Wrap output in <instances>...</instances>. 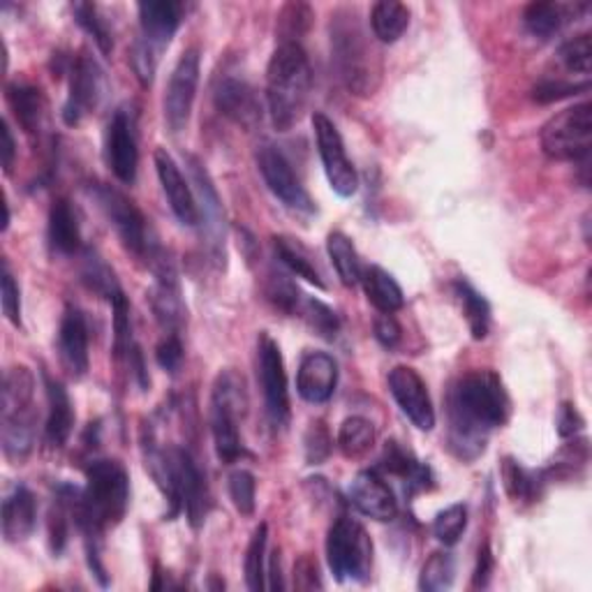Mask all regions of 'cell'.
Listing matches in <instances>:
<instances>
[{
	"instance_id": "cell-1",
	"label": "cell",
	"mask_w": 592,
	"mask_h": 592,
	"mask_svg": "<svg viewBox=\"0 0 592 592\" xmlns=\"http://www.w3.org/2000/svg\"><path fill=\"white\" fill-rule=\"evenodd\" d=\"M449 449L460 460H474L489 435L509 417V396L493 370H472L449 388Z\"/></svg>"
},
{
	"instance_id": "cell-2",
	"label": "cell",
	"mask_w": 592,
	"mask_h": 592,
	"mask_svg": "<svg viewBox=\"0 0 592 592\" xmlns=\"http://www.w3.org/2000/svg\"><path fill=\"white\" fill-rule=\"evenodd\" d=\"M59 489L67 497L74 523L86 536V546H98L104 530L121 523L130 505V477L121 462L111 458L88 462L84 491Z\"/></svg>"
},
{
	"instance_id": "cell-3",
	"label": "cell",
	"mask_w": 592,
	"mask_h": 592,
	"mask_svg": "<svg viewBox=\"0 0 592 592\" xmlns=\"http://www.w3.org/2000/svg\"><path fill=\"white\" fill-rule=\"evenodd\" d=\"M331 59L351 96H375L382 79V63L378 49L359 22L357 10L341 8L331 16Z\"/></svg>"
},
{
	"instance_id": "cell-4",
	"label": "cell",
	"mask_w": 592,
	"mask_h": 592,
	"mask_svg": "<svg viewBox=\"0 0 592 592\" xmlns=\"http://www.w3.org/2000/svg\"><path fill=\"white\" fill-rule=\"evenodd\" d=\"M312 90V70L301 42H281L267 67V104L278 133L301 121Z\"/></svg>"
},
{
	"instance_id": "cell-5",
	"label": "cell",
	"mask_w": 592,
	"mask_h": 592,
	"mask_svg": "<svg viewBox=\"0 0 592 592\" xmlns=\"http://www.w3.org/2000/svg\"><path fill=\"white\" fill-rule=\"evenodd\" d=\"M246 405L248 396L244 378H238L234 370H222L211 394V433L222 462H236L246 456V447L238 433V419L244 417Z\"/></svg>"
},
{
	"instance_id": "cell-6",
	"label": "cell",
	"mask_w": 592,
	"mask_h": 592,
	"mask_svg": "<svg viewBox=\"0 0 592 592\" xmlns=\"http://www.w3.org/2000/svg\"><path fill=\"white\" fill-rule=\"evenodd\" d=\"M326 560L336 581L363 583L373 565V542L357 518L341 516L326 534Z\"/></svg>"
},
{
	"instance_id": "cell-7",
	"label": "cell",
	"mask_w": 592,
	"mask_h": 592,
	"mask_svg": "<svg viewBox=\"0 0 592 592\" xmlns=\"http://www.w3.org/2000/svg\"><path fill=\"white\" fill-rule=\"evenodd\" d=\"M542 148L551 160L585 162L592 148V107L574 104L542 127Z\"/></svg>"
},
{
	"instance_id": "cell-8",
	"label": "cell",
	"mask_w": 592,
	"mask_h": 592,
	"mask_svg": "<svg viewBox=\"0 0 592 592\" xmlns=\"http://www.w3.org/2000/svg\"><path fill=\"white\" fill-rule=\"evenodd\" d=\"M90 193L96 197L102 213L107 215L109 225L116 230L125 250L137 257H151V252L158 246L153 244L151 236H148V220L139 211L137 203L121 190L111 188V185L104 183L92 185Z\"/></svg>"
},
{
	"instance_id": "cell-9",
	"label": "cell",
	"mask_w": 592,
	"mask_h": 592,
	"mask_svg": "<svg viewBox=\"0 0 592 592\" xmlns=\"http://www.w3.org/2000/svg\"><path fill=\"white\" fill-rule=\"evenodd\" d=\"M257 380L262 386L267 417L273 429H285L289 421V388L285 361L281 347L269 336L267 331L259 333L257 338Z\"/></svg>"
},
{
	"instance_id": "cell-10",
	"label": "cell",
	"mask_w": 592,
	"mask_h": 592,
	"mask_svg": "<svg viewBox=\"0 0 592 592\" xmlns=\"http://www.w3.org/2000/svg\"><path fill=\"white\" fill-rule=\"evenodd\" d=\"M312 130L331 190L345 199L351 197L359 190V174L355 170V164L347 158L338 127L333 125V121L326 114H322V111H314Z\"/></svg>"
},
{
	"instance_id": "cell-11",
	"label": "cell",
	"mask_w": 592,
	"mask_h": 592,
	"mask_svg": "<svg viewBox=\"0 0 592 592\" xmlns=\"http://www.w3.org/2000/svg\"><path fill=\"white\" fill-rule=\"evenodd\" d=\"M199 72H201V55L199 47H190L181 53V59L172 72L170 84H166L164 92V121L170 125L174 135L185 130L193 114V104L197 98L199 86Z\"/></svg>"
},
{
	"instance_id": "cell-12",
	"label": "cell",
	"mask_w": 592,
	"mask_h": 592,
	"mask_svg": "<svg viewBox=\"0 0 592 592\" xmlns=\"http://www.w3.org/2000/svg\"><path fill=\"white\" fill-rule=\"evenodd\" d=\"M148 262H151V271L156 275L151 294H148V299H151V308L166 333H178L181 326L185 324V304H183V296H181L178 273L172 264V259L166 257L160 248H156L151 252Z\"/></svg>"
},
{
	"instance_id": "cell-13",
	"label": "cell",
	"mask_w": 592,
	"mask_h": 592,
	"mask_svg": "<svg viewBox=\"0 0 592 592\" xmlns=\"http://www.w3.org/2000/svg\"><path fill=\"white\" fill-rule=\"evenodd\" d=\"M102 96V70L88 53L70 61V88L63 104L65 125H79L88 114L98 109Z\"/></svg>"
},
{
	"instance_id": "cell-14",
	"label": "cell",
	"mask_w": 592,
	"mask_h": 592,
	"mask_svg": "<svg viewBox=\"0 0 592 592\" xmlns=\"http://www.w3.org/2000/svg\"><path fill=\"white\" fill-rule=\"evenodd\" d=\"M257 166L262 172L264 183L269 185V190L281 199L287 209L296 213H312L314 203L308 195V190L301 185L299 176L294 174L289 160L278 151L275 146H262L257 151Z\"/></svg>"
},
{
	"instance_id": "cell-15",
	"label": "cell",
	"mask_w": 592,
	"mask_h": 592,
	"mask_svg": "<svg viewBox=\"0 0 592 592\" xmlns=\"http://www.w3.org/2000/svg\"><path fill=\"white\" fill-rule=\"evenodd\" d=\"M388 392L398 403L400 412L417 425L419 431H433L435 425V407L429 394V386L421 380L415 368L396 366L388 373Z\"/></svg>"
},
{
	"instance_id": "cell-16",
	"label": "cell",
	"mask_w": 592,
	"mask_h": 592,
	"mask_svg": "<svg viewBox=\"0 0 592 592\" xmlns=\"http://www.w3.org/2000/svg\"><path fill=\"white\" fill-rule=\"evenodd\" d=\"M104 153L109 170L114 176L130 185L137 178V164H139V151H137V135H135V123L130 119L125 109H119L114 119L107 125V137H104Z\"/></svg>"
},
{
	"instance_id": "cell-17",
	"label": "cell",
	"mask_w": 592,
	"mask_h": 592,
	"mask_svg": "<svg viewBox=\"0 0 592 592\" xmlns=\"http://www.w3.org/2000/svg\"><path fill=\"white\" fill-rule=\"evenodd\" d=\"M188 170L197 190V207H199V222L203 225V234L209 236V246L215 259L225 257V213H222V203L218 197L215 185L197 158L188 156Z\"/></svg>"
},
{
	"instance_id": "cell-18",
	"label": "cell",
	"mask_w": 592,
	"mask_h": 592,
	"mask_svg": "<svg viewBox=\"0 0 592 592\" xmlns=\"http://www.w3.org/2000/svg\"><path fill=\"white\" fill-rule=\"evenodd\" d=\"M349 505L373 521L388 523L398 516V503L392 486L386 484L378 470H363L351 479L347 491Z\"/></svg>"
},
{
	"instance_id": "cell-19",
	"label": "cell",
	"mask_w": 592,
	"mask_h": 592,
	"mask_svg": "<svg viewBox=\"0 0 592 592\" xmlns=\"http://www.w3.org/2000/svg\"><path fill=\"white\" fill-rule=\"evenodd\" d=\"M156 172L162 185V193L170 201V207L174 211V215L178 218L181 225L195 227L199 225V207H197V197L190 188V183L185 181V176L181 174L176 160L164 151V148H158L156 156Z\"/></svg>"
},
{
	"instance_id": "cell-20",
	"label": "cell",
	"mask_w": 592,
	"mask_h": 592,
	"mask_svg": "<svg viewBox=\"0 0 592 592\" xmlns=\"http://www.w3.org/2000/svg\"><path fill=\"white\" fill-rule=\"evenodd\" d=\"M213 100L220 114L240 127L255 130L262 123V104H259L255 88L244 79L222 77L213 90Z\"/></svg>"
},
{
	"instance_id": "cell-21",
	"label": "cell",
	"mask_w": 592,
	"mask_h": 592,
	"mask_svg": "<svg viewBox=\"0 0 592 592\" xmlns=\"http://www.w3.org/2000/svg\"><path fill=\"white\" fill-rule=\"evenodd\" d=\"M137 10L141 26L139 40L160 55L181 26L185 5L176 3V0H146V3H139Z\"/></svg>"
},
{
	"instance_id": "cell-22",
	"label": "cell",
	"mask_w": 592,
	"mask_h": 592,
	"mask_svg": "<svg viewBox=\"0 0 592 592\" xmlns=\"http://www.w3.org/2000/svg\"><path fill=\"white\" fill-rule=\"evenodd\" d=\"M338 384V363L326 351H308L296 373V388L308 403H326Z\"/></svg>"
},
{
	"instance_id": "cell-23",
	"label": "cell",
	"mask_w": 592,
	"mask_h": 592,
	"mask_svg": "<svg viewBox=\"0 0 592 592\" xmlns=\"http://www.w3.org/2000/svg\"><path fill=\"white\" fill-rule=\"evenodd\" d=\"M59 351L67 373L79 380L88 373V324L77 306H67L59 326Z\"/></svg>"
},
{
	"instance_id": "cell-24",
	"label": "cell",
	"mask_w": 592,
	"mask_h": 592,
	"mask_svg": "<svg viewBox=\"0 0 592 592\" xmlns=\"http://www.w3.org/2000/svg\"><path fill=\"white\" fill-rule=\"evenodd\" d=\"M378 470H384L394 477H400L405 484V493L415 495L421 491H429L433 486V472L429 466L419 462L410 452L403 449L398 442H386L380 458Z\"/></svg>"
},
{
	"instance_id": "cell-25",
	"label": "cell",
	"mask_w": 592,
	"mask_h": 592,
	"mask_svg": "<svg viewBox=\"0 0 592 592\" xmlns=\"http://www.w3.org/2000/svg\"><path fill=\"white\" fill-rule=\"evenodd\" d=\"M45 386H47V400H49V415L45 423V442L49 449H63L65 442L72 435L74 429V410L72 400L61 382L51 380L45 373Z\"/></svg>"
},
{
	"instance_id": "cell-26",
	"label": "cell",
	"mask_w": 592,
	"mask_h": 592,
	"mask_svg": "<svg viewBox=\"0 0 592 592\" xmlns=\"http://www.w3.org/2000/svg\"><path fill=\"white\" fill-rule=\"evenodd\" d=\"M37 526V499L30 489L16 486L3 503V536L10 544L24 542Z\"/></svg>"
},
{
	"instance_id": "cell-27",
	"label": "cell",
	"mask_w": 592,
	"mask_h": 592,
	"mask_svg": "<svg viewBox=\"0 0 592 592\" xmlns=\"http://www.w3.org/2000/svg\"><path fill=\"white\" fill-rule=\"evenodd\" d=\"M49 246L59 255H74L82 250V227L77 211L70 203V199L59 197L49 209Z\"/></svg>"
},
{
	"instance_id": "cell-28",
	"label": "cell",
	"mask_w": 592,
	"mask_h": 592,
	"mask_svg": "<svg viewBox=\"0 0 592 592\" xmlns=\"http://www.w3.org/2000/svg\"><path fill=\"white\" fill-rule=\"evenodd\" d=\"M37 433V410L35 405L24 410L3 412V452L8 460L22 462L35 444Z\"/></svg>"
},
{
	"instance_id": "cell-29",
	"label": "cell",
	"mask_w": 592,
	"mask_h": 592,
	"mask_svg": "<svg viewBox=\"0 0 592 592\" xmlns=\"http://www.w3.org/2000/svg\"><path fill=\"white\" fill-rule=\"evenodd\" d=\"M8 102L26 135L40 133L42 121H45V107H47L40 88L26 82H14L8 86Z\"/></svg>"
},
{
	"instance_id": "cell-30",
	"label": "cell",
	"mask_w": 592,
	"mask_h": 592,
	"mask_svg": "<svg viewBox=\"0 0 592 592\" xmlns=\"http://www.w3.org/2000/svg\"><path fill=\"white\" fill-rule=\"evenodd\" d=\"M361 285L368 304L380 312L394 314L405 306V296L396 278L382 267H368L361 271Z\"/></svg>"
},
{
	"instance_id": "cell-31",
	"label": "cell",
	"mask_w": 592,
	"mask_h": 592,
	"mask_svg": "<svg viewBox=\"0 0 592 592\" xmlns=\"http://www.w3.org/2000/svg\"><path fill=\"white\" fill-rule=\"evenodd\" d=\"M588 5H565V3H530L523 12V24L536 40H551L555 33L569 22L571 14L583 12Z\"/></svg>"
},
{
	"instance_id": "cell-32",
	"label": "cell",
	"mask_w": 592,
	"mask_h": 592,
	"mask_svg": "<svg viewBox=\"0 0 592 592\" xmlns=\"http://www.w3.org/2000/svg\"><path fill=\"white\" fill-rule=\"evenodd\" d=\"M410 26V10L398 0H380L370 10V28L382 45L398 42Z\"/></svg>"
},
{
	"instance_id": "cell-33",
	"label": "cell",
	"mask_w": 592,
	"mask_h": 592,
	"mask_svg": "<svg viewBox=\"0 0 592 592\" xmlns=\"http://www.w3.org/2000/svg\"><path fill=\"white\" fill-rule=\"evenodd\" d=\"M273 248L281 262L299 278H304L306 283L314 285L318 289H326V283L322 281V273L314 264V259L306 246H301L296 238L289 236H273Z\"/></svg>"
},
{
	"instance_id": "cell-34",
	"label": "cell",
	"mask_w": 592,
	"mask_h": 592,
	"mask_svg": "<svg viewBox=\"0 0 592 592\" xmlns=\"http://www.w3.org/2000/svg\"><path fill=\"white\" fill-rule=\"evenodd\" d=\"M452 289H454V296H456L462 314H466V322L470 326L472 338L484 341L489 336V329H491L489 301L468 281H462V278H458V281L452 285Z\"/></svg>"
},
{
	"instance_id": "cell-35",
	"label": "cell",
	"mask_w": 592,
	"mask_h": 592,
	"mask_svg": "<svg viewBox=\"0 0 592 592\" xmlns=\"http://www.w3.org/2000/svg\"><path fill=\"white\" fill-rule=\"evenodd\" d=\"M326 250L331 257V264L336 269L341 283L345 287H357L361 283V262L359 255L355 250V244L341 234V232H331L326 238Z\"/></svg>"
},
{
	"instance_id": "cell-36",
	"label": "cell",
	"mask_w": 592,
	"mask_h": 592,
	"mask_svg": "<svg viewBox=\"0 0 592 592\" xmlns=\"http://www.w3.org/2000/svg\"><path fill=\"white\" fill-rule=\"evenodd\" d=\"M82 283L96 292L102 299H107L109 304L116 299V296L123 294L116 273L109 269V264L104 262L102 257H98L92 250H84V262H82Z\"/></svg>"
},
{
	"instance_id": "cell-37",
	"label": "cell",
	"mask_w": 592,
	"mask_h": 592,
	"mask_svg": "<svg viewBox=\"0 0 592 592\" xmlns=\"http://www.w3.org/2000/svg\"><path fill=\"white\" fill-rule=\"evenodd\" d=\"M375 425L366 417H347L338 431V449L347 458H359L373 449Z\"/></svg>"
},
{
	"instance_id": "cell-38",
	"label": "cell",
	"mask_w": 592,
	"mask_h": 592,
	"mask_svg": "<svg viewBox=\"0 0 592 592\" xmlns=\"http://www.w3.org/2000/svg\"><path fill=\"white\" fill-rule=\"evenodd\" d=\"M304 318V322L318 333V336L326 338V341H333L338 336V331H341V318H338V312L329 308L324 301L320 299H312V296H306L304 294V299H301V306L299 310H296Z\"/></svg>"
},
{
	"instance_id": "cell-39",
	"label": "cell",
	"mask_w": 592,
	"mask_h": 592,
	"mask_svg": "<svg viewBox=\"0 0 592 592\" xmlns=\"http://www.w3.org/2000/svg\"><path fill=\"white\" fill-rule=\"evenodd\" d=\"M267 542L269 528L267 523H262L252 532V540L246 551V583L252 592L267 588Z\"/></svg>"
},
{
	"instance_id": "cell-40",
	"label": "cell",
	"mask_w": 592,
	"mask_h": 592,
	"mask_svg": "<svg viewBox=\"0 0 592 592\" xmlns=\"http://www.w3.org/2000/svg\"><path fill=\"white\" fill-rule=\"evenodd\" d=\"M72 12H74V18H77V24L92 37V40H96L102 55L109 59L111 51H114V35H111V28L107 24V18L100 14L98 5L74 3Z\"/></svg>"
},
{
	"instance_id": "cell-41",
	"label": "cell",
	"mask_w": 592,
	"mask_h": 592,
	"mask_svg": "<svg viewBox=\"0 0 592 592\" xmlns=\"http://www.w3.org/2000/svg\"><path fill=\"white\" fill-rule=\"evenodd\" d=\"M503 481L507 493L514 499H523V503H532L542 489V477L526 470L521 462H516L514 458H505L503 462Z\"/></svg>"
},
{
	"instance_id": "cell-42",
	"label": "cell",
	"mask_w": 592,
	"mask_h": 592,
	"mask_svg": "<svg viewBox=\"0 0 592 592\" xmlns=\"http://www.w3.org/2000/svg\"><path fill=\"white\" fill-rule=\"evenodd\" d=\"M456 579V560L452 553H433L429 560H425L421 577H419V588L425 592H440V590H449Z\"/></svg>"
},
{
	"instance_id": "cell-43",
	"label": "cell",
	"mask_w": 592,
	"mask_h": 592,
	"mask_svg": "<svg viewBox=\"0 0 592 592\" xmlns=\"http://www.w3.org/2000/svg\"><path fill=\"white\" fill-rule=\"evenodd\" d=\"M558 61L567 72L581 74L588 77L592 67V37L590 33H581L571 37L560 49H558Z\"/></svg>"
},
{
	"instance_id": "cell-44",
	"label": "cell",
	"mask_w": 592,
	"mask_h": 592,
	"mask_svg": "<svg viewBox=\"0 0 592 592\" xmlns=\"http://www.w3.org/2000/svg\"><path fill=\"white\" fill-rule=\"evenodd\" d=\"M468 528V507L466 505H452L444 511H440L433 521V534L435 540L444 546H454Z\"/></svg>"
},
{
	"instance_id": "cell-45",
	"label": "cell",
	"mask_w": 592,
	"mask_h": 592,
	"mask_svg": "<svg viewBox=\"0 0 592 592\" xmlns=\"http://www.w3.org/2000/svg\"><path fill=\"white\" fill-rule=\"evenodd\" d=\"M267 299L275 306L281 308L283 312H289L294 314L296 310H299L301 306V299L304 294L299 292V287H296L289 278L281 271L271 269L269 271V278H267Z\"/></svg>"
},
{
	"instance_id": "cell-46",
	"label": "cell",
	"mask_w": 592,
	"mask_h": 592,
	"mask_svg": "<svg viewBox=\"0 0 592 592\" xmlns=\"http://www.w3.org/2000/svg\"><path fill=\"white\" fill-rule=\"evenodd\" d=\"M67 516H72L70 511V503L65 493L59 489L53 499V507L49 511V546L53 551V555H61L67 546V534H70V521Z\"/></svg>"
},
{
	"instance_id": "cell-47",
	"label": "cell",
	"mask_w": 592,
	"mask_h": 592,
	"mask_svg": "<svg viewBox=\"0 0 592 592\" xmlns=\"http://www.w3.org/2000/svg\"><path fill=\"white\" fill-rule=\"evenodd\" d=\"M227 489H230V497H232V505L236 507V511L244 514V516H252L255 505H257L255 474L248 470H234L230 474Z\"/></svg>"
},
{
	"instance_id": "cell-48",
	"label": "cell",
	"mask_w": 592,
	"mask_h": 592,
	"mask_svg": "<svg viewBox=\"0 0 592 592\" xmlns=\"http://www.w3.org/2000/svg\"><path fill=\"white\" fill-rule=\"evenodd\" d=\"M312 18V10L306 3H289L278 14V30H281V42H299V37L308 30Z\"/></svg>"
},
{
	"instance_id": "cell-49",
	"label": "cell",
	"mask_w": 592,
	"mask_h": 592,
	"mask_svg": "<svg viewBox=\"0 0 592 592\" xmlns=\"http://www.w3.org/2000/svg\"><path fill=\"white\" fill-rule=\"evenodd\" d=\"M304 449H306V460L308 466H320V462H324L333 449V440H331V433L326 429L324 421H312L308 425L306 431V437H304Z\"/></svg>"
},
{
	"instance_id": "cell-50",
	"label": "cell",
	"mask_w": 592,
	"mask_h": 592,
	"mask_svg": "<svg viewBox=\"0 0 592 592\" xmlns=\"http://www.w3.org/2000/svg\"><path fill=\"white\" fill-rule=\"evenodd\" d=\"M588 88H590L588 82L571 84V82H563V79H544L532 88V100L548 104V102H558V100L577 96V92H583Z\"/></svg>"
},
{
	"instance_id": "cell-51",
	"label": "cell",
	"mask_w": 592,
	"mask_h": 592,
	"mask_svg": "<svg viewBox=\"0 0 592 592\" xmlns=\"http://www.w3.org/2000/svg\"><path fill=\"white\" fill-rule=\"evenodd\" d=\"M158 61H160V55L156 51L148 49L137 37L135 45H133V51H130V63H133V70L137 74V79L141 82V86H151L153 84Z\"/></svg>"
},
{
	"instance_id": "cell-52",
	"label": "cell",
	"mask_w": 592,
	"mask_h": 592,
	"mask_svg": "<svg viewBox=\"0 0 592 592\" xmlns=\"http://www.w3.org/2000/svg\"><path fill=\"white\" fill-rule=\"evenodd\" d=\"M0 299H3V312L5 318L14 324L22 326V292H18V285L14 283V275L10 273L8 264H3V287H0Z\"/></svg>"
},
{
	"instance_id": "cell-53",
	"label": "cell",
	"mask_w": 592,
	"mask_h": 592,
	"mask_svg": "<svg viewBox=\"0 0 592 592\" xmlns=\"http://www.w3.org/2000/svg\"><path fill=\"white\" fill-rule=\"evenodd\" d=\"M156 361L160 368H164L166 373H178V368L183 363V345L178 333H166V336L158 343L156 347Z\"/></svg>"
},
{
	"instance_id": "cell-54",
	"label": "cell",
	"mask_w": 592,
	"mask_h": 592,
	"mask_svg": "<svg viewBox=\"0 0 592 592\" xmlns=\"http://www.w3.org/2000/svg\"><path fill=\"white\" fill-rule=\"evenodd\" d=\"M375 338L386 349H394L400 343L403 329H400V324H398V320L394 318V314L380 312V318L375 320Z\"/></svg>"
},
{
	"instance_id": "cell-55",
	"label": "cell",
	"mask_w": 592,
	"mask_h": 592,
	"mask_svg": "<svg viewBox=\"0 0 592 592\" xmlns=\"http://www.w3.org/2000/svg\"><path fill=\"white\" fill-rule=\"evenodd\" d=\"M294 585L299 588V590L322 588L318 563H314V560L310 558V555H304V558L294 565Z\"/></svg>"
},
{
	"instance_id": "cell-56",
	"label": "cell",
	"mask_w": 592,
	"mask_h": 592,
	"mask_svg": "<svg viewBox=\"0 0 592 592\" xmlns=\"http://www.w3.org/2000/svg\"><path fill=\"white\" fill-rule=\"evenodd\" d=\"M583 425H585V421L579 415L577 405L563 403L560 412H558V433H560V437H577L583 431Z\"/></svg>"
},
{
	"instance_id": "cell-57",
	"label": "cell",
	"mask_w": 592,
	"mask_h": 592,
	"mask_svg": "<svg viewBox=\"0 0 592 592\" xmlns=\"http://www.w3.org/2000/svg\"><path fill=\"white\" fill-rule=\"evenodd\" d=\"M491 571H493V553L489 542L479 548V558H477V569H474V579L472 588H486L491 581Z\"/></svg>"
},
{
	"instance_id": "cell-58",
	"label": "cell",
	"mask_w": 592,
	"mask_h": 592,
	"mask_svg": "<svg viewBox=\"0 0 592 592\" xmlns=\"http://www.w3.org/2000/svg\"><path fill=\"white\" fill-rule=\"evenodd\" d=\"M127 363H130V370H133V378L135 382L139 384L141 392H146L148 386H151V378H148V370H146V361H144V355H141V349L139 345L135 343L133 347H130L127 351Z\"/></svg>"
},
{
	"instance_id": "cell-59",
	"label": "cell",
	"mask_w": 592,
	"mask_h": 592,
	"mask_svg": "<svg viewBox=\"0 0 592 592\" xmlns=\"http://www.w3.org/2000/svg\"><path fill=\"white\" fill-rule=\"evenodd\" d=\"M14 156H16V144H14V137H12V130H10L8 121H5L3 123V170H5V174L12 172Z\"/></svg>"
},
{
	"instance_id": "cell-60",
	"label": "cell",
	"mask_w": 592,
	"mask_h": 592,
	"mask_svg": "<svg viewBox=\"0 0 592 592\" xmlns=\"http://www.w3.org/2000/svg\"><path fill=\"white\" fill-rule=\"evenodd\" d=\"M269 577H271V583H269V588L271 590H281L283 588V581H281V560H278V551L273 553V558H271V563H269Z\"/></svg>"
}]
</instances>
